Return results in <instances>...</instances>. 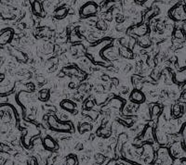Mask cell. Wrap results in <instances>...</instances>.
Returning a JSON list of instances; mask_svg holds the SVG:
<instances>
[{
  "label": "cell",
  "instance_id": "1",
  "mask_svg": "<svg viewBox=\"0 0 186 165\" xmlns=\"http://www.w3.org/2000/svg\"><path fill=\"white\" fill-rule=\"evenodd\" d=\"M97 12V6L93 2H88L85 6L82 7L81 9V17H89L94 15Z\"/></svg>",
  "mask_w": 186,
  "mask_h": 165
},
{
  "label": "cell",
  "instance_id": "7",
  "mask_svg": "<svg viewBox=\"0 0 186 165\" xmlns=\"http://www.w3.org/2000/svg\"><path fill=\"white\" fill-rule=\"evenodd\" d=\"M182 137H183V142L184 145L186 146V124H184V126L182 127Z\"/></svg>",
  "mask_w": 186,
  "mask_h": 165
},
{
  "label": "cell",
  "instance_id": "2",
  "mask_svg": "<svg viewBox=\"0 0 186 165\" xmlns=\"http://www.w3.org/2000/svg\"><path fill=\"white\" fill-rule=\"evenodd\" d=\"M130 98H131V100H133L137 103H142L144 101V96L140 91L135 90V91H133L131 96H130Z\"/></svg>",
  "mask_w": 186,
  "mask_h": 165
},
{
  "label": "cell",
  "instance_id": "5",
  "mask_svg": "<svg viewBox=\"0 0 186 165\" xmlns=\"http://www.w3.org/2000/svg\"><path fill=\"white\" fill-rule=\"evenodd\" d=\"M63 108H64L65 109H67V111H73V109H74V105L70 101H64L63 104Z\"/></svg>",
  "mask_w": 186,
  "mask_h": 165
},
{
  "label": "cell",
  "instance_id": "4",
  "mask_svg": "<svg viewBox=\"0 0 186 165\" xmlns=\"http://www.w3.org/2000/svg\"><path fill=\"white\" fill-rule=\"evenodd\" d=\"M11 37V31H7L0 35V44H6Z\"/></svg>",
  "mask_w": 186,
  "mask_h": 165
},
{
  "label": "cell",
  "instance_id": "6",
  "mask_svg": "<svg viewBox=\"0 0 186 165\" xmlns=\"http://www.w3.org/2000/svg\"><path fill=\"white\" fill-rule=\"evenodd\" d=\"M34 12L36 13V14H39V13L41 12V8H40V4L38 3V2H34Z\"/></svg>",
  "mask_w": 186,
  "mask_h": 165
},
{
  "label": "cell",
  "instance_id": "3",
  "mask_svg": "<svg viewBox=\"0 0 186 165\" xmlns=\"http://www.w3.org/2000/svg\"><path fill=\"white\" fill-rule=\"evenodd\" d=\"M44 144H45V146L47 148H49V149H53L56 148V143H55L53 141L52 138H50V137H46L45 140H44Z\"/></svg>",
  "mask_w": 186,
  "mask_h": 165
}]
</instances>
